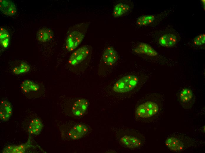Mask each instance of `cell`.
<instances>
[{
	"instance_id": "7",
	"label": "cell",
	"mask_w": 205,
	"mask_h": 153,
	"mask_svg": "<svg viewBox=\"0 0 205 153\" xmlns=\"http://www.w3.org/2000/svg\"><path fill=\"white\" fill-rule=\"evenodd\" d=\"M194 98L192 92L189 88H183L179 94L180 103L182 106L186 109L191 107L194 103Z\"/></svg>"
},
{
	"instance_id": "8",
	"label": "cell",
	"mask_w": 205,
	"mask_h": 153,
	"mask_svg": "<svg viewBox=\"0 0 205 153\" xmlns=\"http://www.w3.org/2000/svg\"><path fill=\"white\" fill-rule=\"evenodd\" d=\"M87 126L81 124L75 125L69 130L68 136L72 140H76L81 138L88 132Z\"/></svg>"
},
{
	"instance_id": "2",
	"label": "cell",
	"mask_w": 205,
	"mask_h": 153,
	"mask_svg": "<svg viewBox=\"0 0 205 153\" xmlns=\"http://www.w3.org/2000/svg\"><path fill=\"white\" fill-rule=\"evenodd\" d=\"M89 26V23L84 22L76 24L69 29L66 40L67 50L72 51L76 49L84 39Z\"/></svg>"
},
{
	"instance_id": "1",
	"label": "cell",
	"mask_w": 205,
	"mask_h": 153,
	"mask_svg": "<svg viewBox=\"0 0 205 153\" xmlns=\"http://www.w3.org/2000/svg\"><path fill=\"white\" fill-rule=\"evenodd\" d=\"M92 54V49L88 45H84L74 51L68 60L69 65L75 71H81L87 67Z\"/></svg>"
},
{
	"instance_id": "4",
	"label": "cell",
	"mask_w": 205,
	"mask_h": 153,
	"mask_svg": "<svg viewBox=\"0 0 205 153\" xmlns=\"http://www.w3.org/2000/svg\"><path fill=\"white\" fill-rule=\"evenodd\" d=\"M139 81V77L135 74L125 75L115 82L113 87V90L115 92L118 93L129 92L137 87Z\"/></svg>"
},
{
	"instance_id": "21",
	"label": "cell",
	"mask_w": 205,
	"mask_h": 153,
	"mask_svg": "<svg viewBox=\"0 0 205 153\" xmlns=\"http://www.w3.org/2000/svg\"><path fill=\"white\" fill-rule=\"evenodd\" d=\"M30 69V66L27 63L22 62L18 66L14 67L13 69V73L16 75H19L27 73Z\"/></svg>"
},
{
	"instance_id": "3",
	"label": "cell",
	"mask_w": 205,
	"mask_h": 153,
	"mask_svg": "<svg viewBox=\"0 0 205 153\" xmlns=\"http://www.w3.org/2000/svg\"><path fill=\"white\" fill-rule=\"evenodd\" d=\"M165 144L171 151L181 152L193 147L196 143L195 140L186 136L173 134L168 136L165 140Z\"/></svg>"
},
{
	"instance_id": "12",
	"label": "cell",
	"mask_w": 205,
	"mask_h": 153,
	"mask_svg": "<svg viewBox=\"0 0 205 153\" xmlns=\"http://www.w3.org/2000/svg\"><path fill=\"white\" fill-rule=\"evenodd\" d=\"M0 9L4 14L12 16L16 12V8L14 4L12 1L8 0H1Z\"/></svg>"
},
{
	"instance_id": "5",
	"label": "cell",
	"mask_w": 205,
	"mask_h": 153,
	"mask_svg": "<svg viewBox=\"0 0 205 153\" xmlns=\"http://www.w3.org/2000/svg\"><path fill=\"white\" fill-rule=\"evenodd\" d=\"M118 52L112 46L106 48L102 53L99 69V74L102 75L114 65L118 59Z\"/></svg>"
},
{
	"instance_id": "15",
	"label": "cell",
	"mask_w": 205,
	"mask_h": 153,
	"mask_svg": "<svg viewBox=\"0 0 205 153\" xmlns=\"http://www.w3.org/2000/svg\"><path fill=\"white\" fill-rule=\"evenodd\" d=\"M53 33L52 30L48 28H43L40 29L37 31V40L42 42H46L52 38Z\"/></svg>"
},
{
	"instance_id": "18",
	"label": "cell",
	"mask_w": 205,
	"mask_h": 153,
	"mask_svg": "<svg viewBox=\"0 0 205 153\" xmlns=\"http://www.w3.org/2000/svg\"><path fill=\"white\" fill-rule=\"evenodd\" d=\"M129 6L126 4L120 3L116 4L114 7L113 15L115 17L120 16L126 13L129 10Z\"/></svg>"
},
{
	"instance_id": "11",
	"label": "cell",
	"mask_w": 205,
	"mask_h": 153,
	"mask_svg": "<svg viewBox=\"0 0 205 153\" xmlns=\"http://www.w3.org/2000/svg\"><path fill=\"white\" fill-rule=\"evenodd\" d=\"M121 143L126 147L130 149H135L140 147L142 142L138 138L130 135H125L120 139Z\"/></svg>"
},
{
	"instance_id": "16",
	"label": "cell",
	"mask_w": 205,
	"mask_h": 153,
	"mask_svg": "<svg viewBox=\"0 0 205 153\" xmlns=\"http://www.w3.org/2000/svg\"><path fill=\"white\" fill-rule=\"evenodd\" d=\"M39 87V85L37 83L29 79L23 80L21 85V89L25 93L37 91L38 90Z\"/></svg>"
},
{
	"instance_id": "10",
	"label": "cell",
	"mask_w": 205,
	"mask_h": 153,
	"mask_svg": "<svg viewBox=\"0 0 205 153\" xmlns=\"http://www.w3.org/2000/svg\"><path fill=\"white\" fill-rule=\"evenodd\" d=\"M12 113L11 104L7 100L1 101L0 105V119L2 122L7 121L9 119Z\"/></svg>"
},
{
	"instance_id": "14",
	"label": "cell",
	"mask_w": 205,
	"mask_h": 153,
	"mask_svg": "<svg viewBox=\"0 0 205 153\" xmlns=\"http://www.w3.org/2000/svg\"><path fill=\"white\" fill-rule=\"evenodd\" d=\"M177 41V38L172 34H166L162 35L159 40V43L162 46L170 47L173 46Z\"/></svg>"
},
{
	"instance_id": "13",
	"label": "cell",
	"mask_w": 205,
	"mask_h": 153,
	"mask_svg": "<svg viewBox=\"0 0 205 153\" xmlns=\"http://www.w3.org/2000/svg\"><path fill=\"white\" fill-rule=\"evenodd\" d=\"M134 51L137 54H144L151 56L158 55V52L151 46L143 43L140 44L134 49Z\"/></svg>"
},
{
	"instance_id": "6",
	"label": "cell",
	"mask_w": 205,
	"mask_h": 153,
	"mask_svg": "<svg viewBox=\"0 0 205 153\" xmlns=\"http://www.w3.org/2000/svg\"><path fill=\"white\" fill-rule=\"evenodd\" d=\"M159 107L156 102L147 101L140 104L136 108L135 113L137 116L143 119L153 117L159 112Z\"/></svg>"
},
{
	"instance_id": "9",
	"label": "cell",
	"mask_w": 205,
	"mask_h": 153,
	"mask_svg": "<svg viewBox=\"0 0 205 153\" xmlns=\"http://www.w3.org/2000/svg\"><path fill=\"white\" fill-rule=\"evenodd\" d=\"M88 106L87 101L84 99H80L76 101L73 105L72 112L77 116L83 115L86 112Z\"/></svg>"
},
{
	"instance_id": "17",
	"label": "cell",
	"mask_w": 205,
	"mask_h": 153,
	"mask_svg": "<svg viewBox=\"0 0 205 153\" xmlns=\"http://www.w3.org/2000/svg\"><path fill=\"white\" fill-rule=\"evenodd\" d=\"M42 128L41 120L38 118H35L31 121L29 125V132L32 134H38L41 132Z\"/></svg>"
},
{
	"instance_id": "22",
	"label": "cell",
	"mask_w": 205,
	"mask_h": 153,
	"mask_svg": "<svg viewBox=\"0 0 205 153\" xmlns=\"http://www.w3.org/2000/svg\"><path fill=\"white\" fill-rule=\"evenodd\" d=\"M205 34H201L196 36L194 40V43L195 45L200 46L205 44Z\"/></svg>"
},
{
	"instance_id": "19",
	"label": "cell",
	"mask_w": 205,
	"mask_h": 153,
	"mask_svg": "<svg viewBox=\"0 0 205 153\" xmlns=\"http://www.w3.org/2000/svg\"><path fill=\"white\" fill-rule=\"evenodd\" d=\"M10 36L8 31L4 28H0V42L4 47L6 48L9 45L10 41Z\"/></svg>"
},
{
	"instance_id": "20",
	"label": "cell",
	"mask_w": 205,
	"mask_h": 153,
	"mask_svg": "<svg viewBox=\"0 0 205 153\" xmlns=\"http://www.w3.org/2000/svg\"><path fill=\"white\" fill-rule=\"evenodd\" d=\"M155 19L153 15H145L141 16L137 19L136 23L138 25L142 26L149 24L152 23Z\"/></svg>"
}]
</instances>
